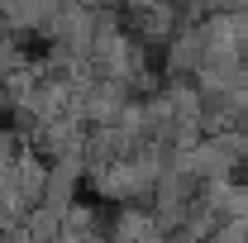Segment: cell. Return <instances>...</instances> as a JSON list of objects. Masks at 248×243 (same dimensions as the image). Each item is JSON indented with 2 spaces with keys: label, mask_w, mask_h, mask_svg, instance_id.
<instances>
[{
  "label": "cell",
  "mask_w": 248,
  "mask_h": 243,
  "mask_svg": "<svg viewBox=\"0 0 248 243\" xmlns=\"http://www.w3.org/2000/svg\"><path fill=\"white\" fill-rule=\"evenodd\" d=\"M239 100V91L234 95H219V105H234ZM224 120H234V110H210V124H224Z\"/></svg>",
  "instance_id": "1"
}]
</instances>
